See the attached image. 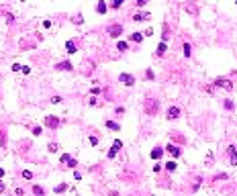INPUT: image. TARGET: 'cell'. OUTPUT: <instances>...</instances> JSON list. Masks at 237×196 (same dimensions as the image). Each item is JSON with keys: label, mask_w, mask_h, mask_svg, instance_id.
Listing matches in <instances>:
<instances>
[{"label": "cell", "mask_w": 237, "mask_h": 196, "mask_svg": "<svg viewBox=\"0 0 237 196\" xmlns=\"http://www.w3.org/2000/svg\"><path fill=\"white\" fill-rule=\"evenodd\" d=\"M147 4V0H137V6H145Z\"/></svg>", "instance_id": "30"}, {"label": "cell", "mask_w": 237, "mask_h": 196, "mask_svg": "<svg viewBox=\"0 0 237 196\" xmlns=\"http://www.w3.org/2000/svg\"><path fill=\"white\" fill-rule=\"evenodd\" d=\"M96 12H98V14H104V12H106V4H104L102 0L96 4Z\"/></svg>", "instance_id": "12"}, {"label": "cell", "mask_w": 237, "mask_h": 196, "mask_svg": "<svg viewBox=\"0 0 237 196\" xmlns=\"http://www.w3.org/2000/svg\"><path fill=\"white\" fill-rule=\"evenodd\" d=\"M45 125H47V127H57V125H59V119H57V116H45Z\"/></svg>", "instance_id": "6"}, {"label": "cell", "mask_w": 237, "mask_h": 196, "mask_svg": "<svg viewBox=\"0 0 237 196\" xmlns=\"http://www.w3.org/2000/svg\"><path fill=\"white\" fill-rule=\"evenodd\" d=\"M123 2H125V0H113V8H119Z\"/></svg>", "instance_id": "22"}, {"label": "cell", "mask_w": 237, "mask_h": 196, "mask_svg": "<svg viewBox=\"0 0 237 196\" xmlns=\"http://www.w3.org/2000/svg\"><path fill=\"white\" fill-rule=\"evenodd\" d=\"M178 116H180V108L178 106H172L168 110V119H178Z\"/></svg>", "instance_id": "7"}, {"label": "cell", "mask_w": 237, "mask_h": 196, "mask_svg": "<svg viewBox=\"0 0 237 196\" xmlns=\"http://www.w3.org/2000/svg\"><path fill=\"white\" fill-rule=\"evenodd\" d=\"M2 176H4V169H2V168H0V178H2Z\"/></svg>", "instance_id": "32"}, {"label": "cell", "mask_w": 237, "mask_h": 196, "mask_svg": "<svg viewBox=\"0 0 237 196\" xmlns=\"http://www.w3.org/2000/svg\"><path fill=\"white\" fill-rule=\"evenodd\" d=\"M166 49H168V47H166V41H162V43L157 45V55H163V53H166Z\"/></svg>", "instance_id": "14"}, {"label": "cell", "mask_w": 237, "mask_h": 196, "mask_svg": "<svg viewBox=\"0 0 237 196\" xmlns=\"http://www.w3.org/2000/svg\"><path fill=\"white\" fill-rule=\"evenodd\" d=\"M117 49H119V51H125V49H127V43H125V41H119V43H117Z\"/></svg>", "instance_id": "18"}, {"label": "cell", "mask_w": 237, "mask_h": 196, "mask_svg": "<svg viewBox=\"0 0 237 196\" xmlns=\"http://www.w3.org/2000/svg\"><path fill=\"white\" fill-rule=\"evenodd\" d=\"M119 80H121L125 86H133V84H135V78L131 74H119Z\"/></svg>", "instance_id": "2"}, {"label": "cell", "mask_w": 237, "mask_h": 196, "mask_svg": "<svg viewBox=\"0 0 237 196\" xmlns=\"http://www.w3.org/2000/svg\"><path fill=\"white\" fill-rule=\"evenodd\" d=\"M41 133H43V129H41V127H35V129H33V135H37V137H39Z\"/></svg>", "instance_id": "24"}, {"label": "cell", "mask_w": 237, "mask_h": 196, "mask_svg": "<svg viewBox=\"0 0 237 196\" xmlns=\"http://www.w3.org/2000/svg\"><path fill=\"white\" fill-rule=\"evenodd\" d=\"M0 192H4V184L0 182Z\"/></svg>", "instance_id": "31"}, {"label": "cell", "mask_w": 237, "mask_h": 196, "mask_svg": "<svg viewBox=\"0 0 237 196\" xmlns=\"http://www.w3.org/2000/svg\"><path fill=\"white\" fill-rule=\"evenodd\" d=\"M33 192H35V194H43V188H39V186H35V188H33Z\"/></svg>", "instance_id": "28"}, {"label": "cell", "mask_w": 237, "mask_h": 196, "mask_svg": "<svg viewBox=\"0 0 237 196\" xmlns=\"http://www.w3.org/2000/svg\"><path fill=\"white\" fill-rule=\"evenodd\" d=\"M166 168H168L170 172H174V169H176V162H168V163H166Z\"/></svg>", "instance_id": "19"}, {"label": "cell", "mask_w": 237, "mask_h": 196, "mask_svg": "<svg viewBox=\"0 0 237 196\" xmlns=\"http://www.w3.org/2000/svg\"><path fill=\"white\" fill-rule=\"evenodd\" d=\"M121 33H123L121 25H113V27H109V35H110V37H121Z\"/></svg>", "instance_id": "4"}, {"label": "cell", "mask_w": 237, "mask_h": 196, "mask_svg": "<svg viewBox=\"0 0 237 196\" xmlns=\"http://www.w3.org/2000/svg\"><path fill=\"white\" fill-rule=\"evenodd\" d=\"M55 68L57 69H70V72H72V63H70V61H59Z\"/></svg>", "instance_id": "10"}, {"label": "cell", "mask_w": 237, "mask_h": 196, "mask_svg": "<svg viewBox=\"0 0 237 196\" xmlns=\"http://www.w3.org/2000/svg\"><path fill=\"white\" fill-rule=\"evenodd\" d=\"M131 41H135V43H141V41H143V35H141V33H133V35H131Z\"/></svg>", "instance_id": "15"}, {"label": "cell", "mask_w": 237, "mask_h": 196, "mask_svg": "<svg viewBox=\"0 0 237 196\" xmlns=\"http://www.w3.org/2000/svg\"><path fill=\"white\" fill-rule=\"evenodd\" d=\"M166 149H168V151H170V153H172V155H174V157H178V155H180V153H182V151H180V149H178L176 145H168V147H166Z\"/></svg>", "instance_id": "11"}, {"label": "cell", "mask_w": 237, "mask_h": 196, "mask_svg": "<svg viewBox=\"0 0 237 196\" xmlns=\"http://www.w3.org/2000/svg\"><path fill=\"white\" fill-rule=\"evenodd\" d=\"M47 149L51 151V153H53V151H57V143H49V145H47Z\"/></svg>", "instance_id": "21"}, {"label": "cell", "mask_w": 237, "mask_h": 196, "mask_svg": "<svg viewBox=\"0 0 237 196\" xmlns=\"http://www.w3.org/2000/svg\"><path fill=\"white\" fill-rule=\"evenodd\" d=\"M106 127H109V129H113V131H121V127H119L117 123H113V121H106Z\"/></svg>", "instance_id": "17"}, {"label": "cell", "mask_w": 237, "mask_h": 196, "mask_svg": "<svg viewBox=\"0 0 237 196\" xmlns=\"http://www.w3.org/2000/svg\"><path fill=\"white\" fill-rule=\"evenodd\" d=\"M151 35H153V29H151V27L143 31V37H151Z\"/></svg>", "instance_id": "20"}, {"label": "cell", "mask_w": 237, "mask_h": 196, "mask_svg": "<svg viewBox=\"0 0 237 196\" xmlns=\"http://www.w3.org/2000/svg\"><path fill=\"white\" fill-rule=\"evenodd\" d=\"M184 55H186V57H188V55H190V45H188V43H186V45H184Z\"/></svg>", "instance_id": "25"}, {"label": "cell", "mask_w": 237, "mask_h": 196, "mask_svg": "<svg viewBox=\"0 0 237 196\" xmlns=\"http://www.w3.org/2000/svg\"><path fill=\"white\" fill-rule=\"evenodd\" d=\"M66 51H68V53H76V43L74 41H68V43H66Z\"/></svg>", "instance_id": "13"}, {"label": "cell", "mask_w": 237, "mask_h": 196, "mask_svg": "<svg viewBox=\"0 0 237 196\" xmlns=\"http://www.w3.org/2000/svg\"><path fill=\"white\" fill-rule=\"evenodd\" d=\"M151 157H153V159H160V157H162V147L153 149V151H151Z\"/></svg>", "instance_id": "16"}, {"label": "cell", "mask_w": 237, "mask_h": 196, "mask_svg": "<svg viewBox=\"0 0 237 196\" xmlns=\"http://www.w3.org/2000/svg\"><path fill=\"white\" fill-rule=\"evenodd\" d=\"M23 178H27V180H31V178H33V174H31L29 169H25V172H23Z\"/></svg>", "instance_id": "23"}, {"label": "cell", "mask_w": 237, "mask_h": 196, "mask_svg": "<svg viewBox=\"0 0 237 196\" xmlns=\"http://www.w3.org/2000/svg\"><path fill=\"white\" fill-rule=\"evenodd\" d=\"M121 147H123L121 141H115V143H113V147H110V151H109V159H113V157L119 153V149H121Z\"/></svg>", "instance_id": "3"}, {"label": "cell", "mask_w": 237, "mask_h": 196, "mask_svg": "<svg viewBox=\"0 0 237 196\" xmlns=\"http://www.w3.org/2000/svg\"><path fill=\"white\" fill-rule=\"evenodd\" d=\"M61 163H63V166H70V168H74L76 159L72 155H68V153H63V155H61Z\"/></svg>", "instance_id": "5"}, {"label": "cell", "mask_w": 237, "mask_h": 196, "mask_svg": "<svg viewBox=\"0 0 237 196\" xmlns=\"http://www.w3.org/2000/svg\"><path fill=\"white\" fill-rule=\"evenodd\" d=\"M133 19H135L137 23H139V20H149V19H151V14H149V12H137Z\"/></svg>", "instance_id": "8"}, {"label": "cell", "mask_w": 237, "mask_h": 196, "mask_svg": "<svg viewBox=\"0 0 237 196\" xmlns=\"http://www.w3.org/2000/svg\"><path fill=\"white\" fill-rule=\"evenodd\" d=\"M215 86H219V88H225L227 92H231V90H233V82L227 80V78H217V80H215Z\"/></svg>", "instance_id": "1"}, {"label": "cell", "mask_w": 237, "mask_h": 196, "mask_svg": "<svg viewBox=\"0 0 237 196\" xmlns=\"http://www.w3.org/2000/svg\"><path fill=\"white\" fill-rule=\"evenodd\" d=\"M74 23H76V25H80V23H82V14H76V19H74Z\"/></svg>", "instance_id": "27"}, {"label": "cell", "mask_w": 237, "mask_h": 196, "mask_svg": "<svg viewBox=\"0 0 237 196\" xmlns=\"http://www.w3.org/2000/svg\"><path fill=\"white\" fill-rule=\"evenodd\" d=\"M235 4H237V0H235Z\"/></svg>", "instance_id": "33"}, {"label": "cell", "mask_w": 237, "mask_h": 196, "mask_svg": "<svg viewBox=\"0 0 237 196\" xmlns=\"http://www.w3.org/2000/svg\"><path fill=\"white\" fill-rule=\"evenodd\" d=\"M229 159H231L233 166H237V151H235V147H229Z\"/></svg>", "instance_id": "9"}, {"label": "cell", "mask_w": 237, "mask_h": 196, "mask_svg": "<svg viewBox=\"0 0 237 196\" xmlns=\"http://www.w3.org/2000/svg\"><path fill=\"white\" fill-rule=\"evenodd\" d=\"M63 190H66V184H59V186L55 188V192H63Z\"/></svg>", "instance_id": "26"}, {"label": "cell", "mask_w": 237, "mask_h": 196, "mask_svg": "<svg viewBox=\"0 0 237 196\" xmlns=\"http://www.w3.org/2000/svg\"><path fill=\"white\" fill-rule=\"evenodd\" d=\"M145 76H147L149 80H153V72H151V69H147V72H145Z\"/></svg>", "instance_id": "29"}]
</instances>
